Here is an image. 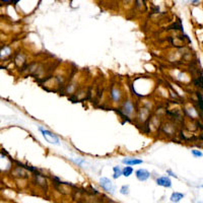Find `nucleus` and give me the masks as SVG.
<instances>
[{
  "mask_svg": "<svg viewBox=\"0 0 203 203\" xmlns=\"http://www.w3.org/2000/svg\"><path fill=\"white\" fill-rule=\"evenodd\" d=\"M39 130L42 132V135H43V137L46 139V140L49 142V143L51 144H56V145H59L60 144V140L59 138H58L57 136H56L55 134H53L52 132H50L49 130H46V129H43L42 127H40L39 128Z\"/></svg>",
  "mask_w": 203,
  "mask_h": 203,
  "instance_id": "nucleus-1",
  "label": "nucleus"
},
{
  "mask_svg": "<svg viewBox=\"0 0 203 203\" xmlns=\"http://www.w3.org/2000/svg\"><path fill=\"white\" fill-rule=\"evenodd\" d=\"M100 185L105 191H107L110 194H114L115 193V186L113 185L112 181L108 178H102L100 180Z\"/></svg>",
  "mask_w": 203,
  "mask_h": 203,
  "instance_id": "nucleus-2",
  "label": "nucleus"
},
{
  "mask_svg": "<svg viewBox=\"0 0 203 203\" xmlns=\"http://www.w3.org/2000/svg\"><path fill=\"white\" fill-rule=\"evenodd\" d=\"M11 167V162L6 155L0 152V171H7Z\"/></svg>",
  "mask_w": 203,
  "mask_h": 203,
  "instance_id": "nucleus-3",
  "label": "nucleus"
},
{
  "mask_svg": "<svg viewBox=\"0 0 203 203\" xmlns=\"http://www.w3.org/2000/svg\"><path fill=\"white\" fill-rule=\"evenodd\" d=\"M149 177H150V173L147 171V170L140 169V170H138V171L136 172V178L141 182L146 181V180H147Z\"/></svg>",
  "mask_w": 203,
  "mask_h": 203,
  "instance_id": "nucleus-4",
  "label": "nucleus"
},
{
  "mask_svg": "<svg viewBox=\"0 0 203 203\" xmlns=\"http://www.w3.org/2000/svg\"><path fill=\"white\" fill-rule=\"evenodd\" d=\"M156 184H158V186L170 188V187L172 186V181H171V179L168 177H160V178H158V179H156Z\"/></svg>",
  "mask_w": 203,
  "mask_h": 203,
  "instance_id": "nucleus-5",
  "label": "nucleus"
},
{
  "mask_svg": "<svg viewBox=\"0 0 203 203\" xmlns=\"http://www.w3.org/2000/svg\"><path fill=\"white\" fill-rule=\"evenodd\" d=\"M122 162L127 166H134V165H141V164H143V160H138V158H125V160H122Z\"/></svg>",
  "mask_w": 203,
  "mask_h": 203,
  "instance_id": "nucleus-6",
  "label": "nucleus"
},
{
  "mask_svg": "<svg viewBox=\"0 0 203 203\" xmlns=\"http://www.w3.org/2000/svg\"><path fill=\"white\" fill-rule=\"evenodd\" d=\"M11 53V50L8 46H3L0 48V59H5L6 57H8Z\"/></svg>",
  "mask_w": 203,
  "mask_h": 203,
  "instance_id": "nucleus-7",
  "label": "nucleus"
},
{
  "mask_svg": "<svg viewBox=\"0 0 203 203\" xmlns=\"http://www.w3.org/2000/svg\"><path fill=\"white\" fill-rule=\"evenodd\" d=\"M133 105L132 103H131L130 100H128V102H126V103L124 104V106H123V112H124V115H130V114H132L133 112Z\"/></svg>",
  "mask_w": 203,
  "mask_h": 203,
  "instance_id": "nucleus-8",
  "label": "nucleus"
},
{
  "mask_svg": "<svg viewBox=\"0 0 203 203\" xmlns=\"http://www.w3.org/2000/svg\"><path fill=\"white\" fill-rule=\"evenodd\" d=\"M183 198H184V194H182V193H179V192H175V193L172 194L171 201L172 202H174V203H177Z\"/></svg>",
  "mask_w": 203,
  "mask_h": 203,
  "instance_id": "nucleus-9",
  "label": "nucleus"
},
{
  "mask_svg": "<svg viewBox=\"0 0 203 203\" xmlns=\"http://www.w3.org/2000/svg\"><path fill=\"white\" fill-rule=\"evenodd\" d=\"M36 179H37V183H38L39 185H41V186L43 187V188H47V182H46V179L43 177L42 175H40V174H38V175H36Z\"/></svg>",
  "mask_w": 203,
  "mask_h": 203,
  "instance_id": "nucleus-10",
  "label": "nucleus"
},
{
  "mask_svg": "<svg viewBox=\"0 0 203 203\" xmlns=\"http://www.w3.org/2000/svg\"><path fill=\"white\" fill-rule=\"evenodd\" d=\"M111 96L115 102H118L120 100V92L118 90H116V88H112Z\"/></svg>",
  "mask_w": 203,
  "mask_h": 203,
  "instance_id": "nucleus-11",
  "label": "nucleus"
},
{
  "mask_svg": "<svg viewBox=\"0 0 203 203\" xmlns=\"http://www.w3.org/2000/svg\"><path fill=\"white\" fill-rule=\"evenodd\" d=\"M132 173H133V169L131 167H125L124 170L122 171V175L125 176V177H129Z\"/></svg>",
  "mask_w": 203,
  "mask_h": 203,
  "instance_id": "nucleus-12",
  "label": "nucleus"
},
{
  "mask_svg": "<svg viewBox=\"0 0 203 203\" xmlns=\"http://www.w3.org/2000/svg\"><path fill=\"white\" fill-rule=\"evenodd\" d=\"M113 171H114V176H113V177L115 178V179H118V178H119L120 176L122 175V171H121V169H120L119 167H114L113 168Z\"/></svg>",
  "mask_w": 203,
  "mask_h": 203,
  "instance_id": "nucleus-13",
  "label": "nucleus"
},
{
  "mask_svg": "<svg viewBox=\"0 0 203 203\" xmlns=\"http://www.w3.org/2000/svg\"><path fill=\"white\" fill-rule=\"evenodd\" d=\"M120 192H121L122 194H124V195L128 194L129 193V187L128 186H123L121 188V190H120Z\"/></svg>",
  "mask_w": 203,
  "mask_h": 203,
  "instance_id": "nucleus-14",
  "label": "nucleus"
},
{
  "mask_svg": "<svg viewBox=\"0 0 203 203\" xmlns=\"http://www.w3.org/2000/svg\"><path fill=\"white\" fill-rule=\"evenodd\" d=\"M192 153H193V155L196 156V158H201V156H202V152L199 151V150H196V149H193Z\"/></svg>",
  "mask_w": 203,
  "mask_h": 203,
  "instance_id": "nucleus-15",
  "label": "nucleus"
},
{
  "mask_svg": "<svg viewBox=\"0 0 203 203\" xmlns=\"http://www.w3.org/2000/svg\"><path fill=\"white\" fill-rule=\"evenodd\" d=\"M197 96H198V100H199V106H200V110L203 109L202 107V96H201V94H197Z\"/></svg>",
  "mask_w": 203,
  "mask_h": 203,
  "instance_id": "nucleus-16",
  "label": "nucleus"
},
{
  "mask_svg": "<svg viewBox=\"0 0 203 203\" xmlns=\"http://www.w3.org/2000/svg\"><path fill=\"white\" fill-rule=\"evenodd\" d=\"M168 173H169V174H171V176H172V177H175V178H177V175H176V174H174L172 171H170V170H169V171H168Z\"/></svg>",
  "mask_w": 203,
  "mask_h": 203,
  "instance_id": "nucleus-17",
  "label": "nucleus"
}]
</instances>
